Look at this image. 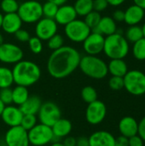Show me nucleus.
Wrapping results in <instances>:
<instances>
[{
  "instance_id": "f257e3e1",
  "label": "nucleus",
  "mask_w": 145,
  "mask_h": 146,
  "mask_svg": "<svg viewBox=\"0 0 145 146\" xmlns=\"http://www.w3.org/2000/svg\"><path fill=\"white\" fill-rule=\"evenodd\" d=\"M80 59V53L75 48L63 45L50 55L46 65L47 71L54 79H64L79 68Z\"/></svg>"
},
{
  "instance_id": "f03ea898",
  "label": "nucleus",
  "mask_w": 145,
  "mask_h": 146,
  "mask_svg": "<svg viewBox=\"0 0 145 146\" xmlns=\"http://www.w3.org/2000/svg\"><path fill=\"white\" fill-rule=\"evenodd\" d=\"M14 83L16 86L29 87L36 84L41 77L39 66L32 61L21 60L14 64L12 69Z\"/></svg>"
},
{
  "instance_id": "7ed1b4c3",
  "label": "nucleus",
  "mask_w": 145,
  "mask_h": 146,
  "mask_svg": "<svg viewBox=\"0 0 145 146\" xmlns=\"http://www.w3.org/2000/svg\"><path fill=\"white\" fill-rule=\"evenodd\" d=\"M130 51V45L125 36L118 33L105 37L103 50L109 59H124Z\"/></svg>"
},
{
  "instance_id": "20e7f679",
  "label": "nucleus",
  "mask_w": 145,
  "mask_h": 146,
  "mask_svg": "<svg viewBox=\"0 0 145 146\" xmlns=\"http://www.w3.org/2000/svg\"><path fill=\"white\" fill-rule=\"evenodd\" d=\"M79 68L85 75L94 80H102L109 74L108 64L97 56H81Z\"/></svg>"
},
{
  "instance_id": "39448f33",
  "label": "nucleus",
  "mask_w": 145,
  "mask_h": 146,
  "mask_svg": "<svg viewBox=\"0 0 145 146\" xmlns=\"http://www.w3.org/2000/svg\"><path fill=\"white\" fill-rule=\"evenodd\" d=\"M17 14L22 22L33 24L43 17L42 3L38 0H26L19 5Z\"/></svg>"
},
{
  "instance_id": "423d86ee",
  "label": "nucleus",
  "mask_w": 145,
  "mask_h": 146,
  "mask_svg": "<svg viewBox=\"0 0 145 146\" xmlns=\"http://www.w3.org/2000/svg\"><path fill=\"white\" fill-rule=\"evenodd\" d=\"M124 79V88L133 96L145 94V74L140 70H128Z\"/></svg>"
},
{
  "instance_id": "0eeeda50",
  "label": "nucleus",
  "mask_w": 145,
  "mask_h": 146,
  "mask_svg": "<svg viewBox=\"0 0 145 146\" xmlns=\"http://www.w3.org/2000/svg\"><path fill=\"white\" fill-rule=\"evenodd\" d=\"M64 33L67 38L73 43H83L84 40L91 33V29L83 20L75 19L64 26Z\"/></svg>"
},
{
  "instance_id": "6e6552de",
  "label": "nucleus",
  "mask_w": 145,
  "mask_h": 146,
  "mask_svg": "<svg viewBox=\"0 0 145 146\" xmlns=\"http://www.w3.org/2000/svg\"><path fill=\"white\" fill-rule=\"evenodd\" d=\"M28 140L31 145L44 146L54 139V135L50 127L42 123L36 124L31 130L27 132Z\"/></svg>"
},
{
  "instance_id": "1a4fd4ad",
  "label": "nucleus",
  "mask_w": 145,
  "mask_h": 146,
  "mask_svg": "<svg viewBox=\"0 0 145 146\" xmlns=\"http://www.w3.org/2000/svg\"><path fill=\"white\" fill-rule=\"evenodd\" d=\"M60 118H62V112L56 104L50 101L42 104L38 113V120L40 123L51 127Z\"/></svg>"
},
{
  "instance_id": "9d476101",
  "label": "nucleus",
  "mask_w": 145,
  "mask_h": 146,
  "mask_svg": "<svg viewBox=\"0 0 145 146\" xmlns=\"http://www.w3.org/2000/svg\"><path fill=\"white\" fill-rule=\"evenodd\" d=\"M24 53L20 46L13 43H3L0 45V62L5 64H15L23 59Z\"/></svg>"
},
{
  "instance_id": "9b49d317",
  "label": "nucleus",
  "mask_w": 145,
  "mask_h": 146,
  "mask_svg": "<svg viewBox=\"0 0 145 146\" xmlns=\"http://www.w3.org/2000/svg\"><path fill=\"white\" fill-rule=\"evenodd\" d=\"M107 115V107L100 100H96L91 104L85 110V120L91 125H98L102 123Z\"/></svg>"
},
{
  "instance_id": "f8f14e48",
  "label": "nucleus",
  "mask_w": 145,
  "mask_h": 146,
  "mask_svg": "<svg viewBox=\"0 0 145 146\" xmlns=\"http://www.w3.org/2000/svg\"><path fill=\"white\" fill-rule=\"evenodd\" d=\"M4 142L7 146H28V133L21 126L9 127L4 135Z\"/></svg>"
},
{
  "instance_id": "ddd939ff",
  "label": "nucleus",
  "mask_w": 145,
  "mask_h": 146,
  "mask_svg": "<svg viewBox=\"0 0 145 146\" xmlns=\"http://www.w3.org/2000/svg\"><path fill=\"white\" fill-rule=\"evenodd\" d=\"M58 24L54 19L42 17L36 22L35 34L42 41H47L53 35L57 33Z\"/></svg>"
},
{
  "instance_id": "4468645a",
  "label": "nucleus",
  "mask_w": 145,
  "mask_h": 146,
  "mask_svg": "<svg viewBox=\"0 0 145 146\" xmlns=\"http://www.w3.org/2000/svg\"><path fill=\"white\" fill-rule=\"evenodd\" d=\"M105 37L99 33L91 31L83 42V49L87 55L97 56L103 50Z\"/></svg>"
},
{
  "instance_id": "2eb2a0df",
  "label": "nucleus",
  "mask_w": 145,
  "mask_h": 146,
  "mask_svg": "<svg viewBox=\"0 0 145 146\" xmlns=\"http://www.w3.org/2000/svg\"><path fill=\"white\" fill-rule=\"evenodd\" d=\"M23 117V113L21 112L20 107L7 105L5 106L1 118L3 121L9 127L20 126Z\"/></svg>"
},
{
  "instance_id": "dca6fc26",
  "label": "nucleus",
  "mask_w": 145,
  "mask_h": 146,
  "mask_svg": "<svg viewBox=\"0 0 145 146\" xmlns=\"http://www.w3.org/2000/svg\"><path fill=\"white\" fill-rule=\"evenodd\" d=\"M77 13L73 8V5L63 4L58 7L57 12L54 17V20L58 25L66 26L71 21L77 19Z\"/></svg>"
},
{
  "instance_id": "f3484780",
  "label": "nucleus",
  "mask_w": 145,
  "mask_h": 146,
  "mask_svg": "<svg viewBox=\"0 0 145 146\" xmlns=\"http://www.w3.org/2000/svg\"><path fill=\"white\" fill-rule=\"evenodd\" d=\"M88 139L90 146H115V137L108 131L94 132Z\"/></svg>"
},
{
  "instance_id": "a211bd4d",
  "label": "nucleus",
  "mask_w": 145,
  "mask_h": 146,
  "mask_svg": "<svg viewBox=\"0 0 145 146\" xmlns=\"http://www.w3.org/2000/svg\"><path fill=\"white\" fill-rule=\"evenodd\" d=\"M118 128L121 135L129 139L138 133V121L132 116H125L119 121Z\"/></svg>"
},
{
  "instance_id": "6ab92c4d",
  "label": "nucleus",
  "mask_w": 145,
  "mask_h": 146,
  "mask_svg": "<svg viewBox=\"0 0 145 146\" xmlns=\"http://www.w3.org/2000/svg\"><path fill=\"white\" fill-rule=\"evenodd\" d=\"M22 21L16 13L5 14L3 17L2 29L8 34H15L21 28Z\"/></svg>"
},
{
  "instance_id": "aec40b11",
  "label": "nucleus",
  "mask_w": 145,
  "mask_h": 146,
  "mask_svg": "<svg viewBox=\"0 0 145 146\" xmlns=\"http://www.w3.org/2000/svg\"><path fill=\"white\" fill-rule=\"evenodd\" d=\"M145 10L144 9L132 4L125 10L124 21L128 26L138 25L144 18Z\"/></svg>"
},
{
  "instance_id": "412c9836",
  "label": "nucleus",
  "mask_w": 145,
  "mask_h": 146,
  "mask_svg": "<svg viewBox=\"0 0 145 146\" xmlns=\"http://www.w3.org/2000/svg\"><path fill=\"white\" fill-rule=\"evenodd\" d=\"M72 129H73V125L71 121L65 118H60L51 127V130L54 135V139H60L68 136L72 132Z\"/></svg>"
},
{
  "instance_id": "4be33fe9",
  "label": "nucleus",
  "mask_w": 145,
  "mask_h": 146,
  "mask_svg": "<svg viewBox=\"0 0 145 146\" xmlns=\"http://www.w3.org/2000/svg\"><path fill=\"white\" fill-rule=\"evenodd\" d=\"M91 31L101 33L104 37L114 34L117 32V25L114 19L110 16H103L101 18L98 25Z\"/></svg>"
},
{
  "instance_id": "5701e85b",
  "label": "nucleus",
  "mask_w": 145,
  "mask_h": 146,
  "mask_svg": "<svg viewBox=\"0 0 145 146\" xmlns=\"http://www.w3.org/2000/svg\"><path fill=\"white\" fill-rule=\"evenodd\" d=\"M43 102L37 95L29 96V98L19 106L23 115H38Z\"/></svg>"
},
{
  "instance_id": "b1692460",
  "label": "nucleus",
  "mask_w": 145,
  "mask_h": 146,
  "mask_svg": "<svg viewBox=\"0 0 145 146\" xmlns=\"http://www.w3.org/2000/svg\"><path fill=\"white\" fill-rule=\"evenodd\" d=\"M108 72L112 76L124 77L128 72L127 63L124 59H110L108 64Z\"/></svg>"
},
{
  "instance_id": "393cba45",
  "label": "nucleus",
  "mask_w": 145,
  "mask_h": 146,
  "mask_svg": "<svg viewBox=\"0 0 145 146\" xmlns=\"http://www.w3.org/2000/svg\"><path fill=\"white\" fill-rule=\"evenodd\" d=\"M29 98V92L27 87L22 86H16L12 89V99L13 104L21 106Z\"/></svg>"
},
{
  "instance_id": "a878e982",
  "label": "nucleus",
  "mask_w": 145,
  "mask_h": 146,
  "mask_svg": "<svg viewBox=\"0 0 145 146\" xmlns=\"http://www.w3.org/2000/svg\"><path fill=\"white\" fill-rule=\"evenodd\" d=\"M125 38L128 41V43H135L140 38H144L143 29L142 27L139 25H133L129 26V27L126 29L125 33Z\"/></svg>"
},
{
  "instance_id": "bb28decb",
  "label": "nucleus",
  "mask_w": 145,
  "mask_h": 146,
  "mask_svg": "<svg viewBox=\"0 0 145 146\" xmlns=\"http://www.w3.org/2000/svg\"><path fill=\"white\" fill-rule=\"evenodd\" d=\"M14 84L12 69L8 67L0 66V89L9 88Z\"/></svg>"
},
{
  "instance_id": "cd10ccee",
  "label": "nucleus",
  "mask_w": 145,
  "mask_h": 146,
  "mask_svg": "<svg viewBox=\"0 0 145 146\" xmlns=\"http://www.w3.org/2000/svg\"><path fill=\"white\" fill-rule=\"evenodd\" d=\"M73 8L79 16H85L93 10V0H76Z\"/></svg>"
},
{
  "instance_id": "c85d7f7f",
  "label": "nucleus",
  "mask_w": 145,
  "mask_h": 146,
  "mask_svg": "<svg viewBox=\"0 0 145 146\" xmlns=\"http://www.w3.org/2000/svg\"><path fill=\"white\" fill-rule=\"evenodd\" d=\"M132 55L138 61L145 60V38H142L132 44Z\"/></svg>"
},
{
  "instance_id": "c756f323",
  "label": "nucleus",
  "mask_w": 145,
  "mask_h": 146,
  "mask_svg": "<svg viewBox=\"0 0 145 146\" xmlns=\"http://www.w3.org/2000/svg\"><path fill=\"white\" fill-rule=\"evenodd\" d=\"M80 96L83 101L85 102L86 104H91L97 100V97H98L97 90L91 86H86L83 87L80 92Z\"/></svg>"
},
{
  "instance_id": "7c9ffc66",
  "label": "nucleus",
  "mask_w": 145,
  "mask_h": 146,
  "mask_svg": "<svg viewBox=\"0 0 145 146\" xmlns=\"http://www.w3.org/2000/svg\"><path fill=\"white\" fill-rule=\"evenodd\" d=\"M101 18H102V16H101V14L99 12L92 10L85 16L84 21L91 30H93L98 25Z\"/></svg>"
},
{
  "instance_id": "2f4dec72",
  "label": "nucleus",
  "mask_w": 145,
  "mask_h": 146,
  "mask_svg": "<svg viewBox=\"0 0 145 146\" xmlns=\"http://www.w3.org/2000/svg\"><path fill=\"white\" fill-rule=\"evenodd\" d=\"M19 3L17 0H2L0 3L1 10L4 14L16 13L19 8Z\"/></svg>"
},
{
  "instance_id": "473e14b6",
  "label": "nucleus",
  "mask_w": 145,
  "mask_h": 146,
  "mask_svg": "<svg viewBox=\"0 0 145 146\" xmlns=\"http://www.w3.org/2000/svg\"><path fill=\"white\" fill-rule=\"evenodd\" d=\"M58 7L56 4H55L54 3L46 1L44 4H42V11H43V17H46V18H51L54 19Z\"/></svg>"
},
{
  "instance_id": "72a5a7b5",
  "label": "nucleus",
  "mask_w": 145,
  "mask_h": 146,
  "mask_svg": "<svg viewBox=\"0 0 145 146\" xmlns=\"http://www.w3.org/2000/svg\"><path fill=\"white\" fill-rule=\"evenodd\" d=\"M63 45H64V38L59 33H56L47 40V46L51 50H56L62 47Z\"/></svg>"
},
{
  "instance_id": "f704fd0d",
  "label": "nucleus",
  "mask_w": 145,
  "mask_h": 146,
  "mask_svg": "<svg viewBox=\"0 0 145 146\" xmlns=\"http://www.w3.org/2000/svg\"><path fill=\"white\" fill-rule=\"evenodd\" d=\"M37 122L38 118L35 115H23L20 126L28 132L37 124Z\"/></svg>"
},
{
  "instance_id": "c9c22d12",
  "label": "nucleus",
  "mask_w": 145,
  "mask_h": 146,
  "mask_svg": "<svg viewBox=\"0 0 145 146\" xmlns=\"http://www.w3.org/2000/svg\"><path fill=\"white\" fill-rule=\"evenodd\" d=\"M27 43H28V46H29L30 50L33 54L38 55V54H40L42 52L43 43H42V40L40 38H38L37 36L31 37Z\"/></svg>"
},
{
  "instance_id": "e433bc0d",
  "label": "nucleus",
  "mask_w": 145,
  "mask_h": 146,
  "mask_svg": "<svg viewBox=\"0 0 145 146\" xmlns=\"http://www.w3.org/2000/svg\"><path fill=\"white\" fill-rule=\"evenodd\" d=\"M109 86L113 91H121L124 88L123 77L112 76L109 80Z\"/></svg>"
},
{
  "instance_id": "4c0bfd02",
  "label": "nucleus",
  "mask_w": 145,
  "mask_h": 146,
  "mask_svg": "<svg viewBox=\"0 0 145 146\" xmlns=\"http://www.w3.org/2000/svg\"><path fill=\"white\" fill-rule=\"evenodd\" d=\"M0 99L1 101L7 106L13 104L12 99V89L9 88H3L0 89Z\"/></svg>"
},
{
  "instance_id": "58836bf2",
  "label": "nucleus",
  "mask_w": 145,
  "mask_h": 146,
  "mask_svg": "<svg viewBox=\"0 0 145 146\" xmlns=\"http://www.w3.org/2000/svg\"><path fill=\"white\" fill-rule=\"evenodd\" d=\"M15 38H16L19 42L26 43V42H28V40H29L30 38H31V35H30V33H29L28 31L21 28V29H19V30L15 33Z\"/></svg>"
},
{
  "instance_id": "ea45409f",
  "label": "nucleus",
  "mask_w": 145,
  "mask_h": 146,
  "mask_svg": "<svg viewBox=\"0 0 145 146\" xmlns=\"http://www.w3.org/2000/svg\"><path fill=\"white\" fill-rule=\"evenodd\" d=\"M109 6L107 0H93V10L102 12L105 10Z\"/></svg>"
},
{
  "instance_id": "a19ab883",
  "label": "nucleus",
  "mask_w": 145,
  "mask_h": 146,
  "mask_svg": "<svg viewBox=\"0 0 145 146\" xmlns=\"http://www.w3.org/2000/svg\"><path fill=\"white\" fill-rule=\"evenodd\" d=\"M128 142H129V146H144V141L138 134L129 138Z\"/></svg>"
},
{
  "instance_id": "79ce46f5",
  "label": "nucleus",
  "mask_w": 145,
  "mask_h": 146,
  "mask_svg": "<svg viewBox=\"0 0 145 146\" xmlns=\"http://www.w3.org/2000/svg\"><path fill=\"white\" fill-rule=\"evenodd\" d=\"M112 18L114 19V21L115 22H122V21H124V19H125V11H123L121 9H116L113 13Z\"/></svg>"
},
{
  "instance_id": "37998d69",
  "label": "nucleus",
  "mask_w": 145,
  "mask_h": 146,
  "mask_svg": "<svg viewBox=\"0 0 145 146\" xmlns=\"http://www.w3.org/2000/svg\"><path fill=\"white\" fill-rule=\"evenodd\" d=\"M145 143V115L138 122V133Z\"/></svg>"
},
{
  "instance_id": "c03bdc74",
  "label": "nucleus",
  "mask_w": 145,
  "mask_h": 146,
  "mask_svg": "<svg viewBox=\"0 0 145 146\" xmlns=\"http://www.w3.org/2000/svg\"><path fill=\"white\" fill-rule=\"evenodd\" d=\"M115 146H129L128 138L125 136H119L118 138H115Z\"/></svg>"
},
{
  "instance_id": "a18cd8bd",
  "label": "nucleus",
  "mask_w": 145,
  "mask_h": 146,
  "mask_svg": "<svg viewBox=\"0 0 145 146\" xmlns=\"http://www.w3.org/2000/svg\"><path fill=\"white\" fill-rule=\"evenodd\" d=\"M62 144L64 146H76V139L68 135L64 138Z\"/></svg>"
},
{
  "instance_id": "49530a36",
  "label": "nucleus",
  "mask_w": 145,
  "mask_h": 146,
  "mask_svg": "<svg viewBox=\"0 0 145 146\" xmlns=\"http://www.w3.org/2000/svg\"><path fill=\"white\" fill-rule=\"evenodd\" d=\"M76 146H90L89 139L86 137H79L76 139Z\"/></svg>"
},
{
  "instance_id": "de8ad7c7",
  "label": "nucleus",
  "mask_w": 145,
  "mask_h": 146,
  "mask_svg": "<svg viewBox=\"0 0 145 146\" xmlns=\"http://www.w3.org/2000/svg\"><path fill=\"white\" fill-rule=\"evenodd\" d=\"M109 5H111V6H114V7H117V6H120L121 4H123L126 0H107Z\"/></svg>"
},
{
  "instance_id": "09e8293b",
  "label": "nucleus",
  "mask_w": 145,
  "mask_h": 146,
  "mask_svg": "<svg viewBox=\"0 0 145 146\" xmlns=\"http://www.w3.org/2000/svg\"><path fill=\"white\" fill-rule=\"evenodd\" d=\"M134 4L144 9L145 10V0H132Z\"/></svg>"
},
{
  "instance_id": "8fccbe9b",
  "label": "nucleus",
  "mask_w": 145,
  "mask_h": 146,
  "mask_svg": "<svg viewBox=\"0 0 145 146\" xmlns=\"http://www.w3.org/2000/svg\"><path fill=\"white\" fill-rule=\"evenodd\" d=\"M49 2H51V3H54L55 4H56L57 6H62L63 4H65L67 3L68 0H47Z\"/></svg>"
},
{
  "instance_id": "3c124183",
  "label": "nucleus",
  "mask_w": 145,
  "mask_h": 146,
  "mask_svg": "<svg viewBox=\"0 0 145 146\" xmlns=\"http://www.w3.org/2000/svg\"><path fill=\"white\" fill-rule=\"evenodd\" d=\"M5 106H6V105H5V104L1 101V99H0V116H1V115H2V113H3V111Z\"/></svg>"
},
{
  "instance_id": "603ef678",
  "label": "nucleus",
  "mask_w": 145,
  "mask_h": 146,
  "mask_svg": "<svg viewBox=\"0 0 145 146\" xmlns=\"http://www.w3.org/2000/svg\"><path fill=\"white\" fill-rule=\"evenodd\" d=\"M50 146H64L62 142H60V141H55L53 142V144L51 145Z\"/></svg>"
},
{
  "instance_id": "864d4df0",
  "label": "nucleus",
  "mask_w": 145,
  "mask_h": 146,
  "mask_svg": "<svg viewBox=\"0 0 145 146\" xmlns=\"http://www.w3.org/2000/svg\"><path fill=\"white\" fill-rule=\"evenodd\" d=\"M3 14H1V12H0V29L2 28V23H3Z\"/></svg>"
},
{
  "instance_id": "5fc2aeb1",
  "label": "nucleus",
  "mask_w": 145,
  "mask_h": 146,
  "mask_svg": "<svg viewBox=\"0 0 145 146\" xmlns=\"http://www.w3.org/2000/svg\"><path fill=\"white\" fill-rule=\"evenodd\" d=\"M3 43H4V39H3V36L1 34V33H0V45L3 44Z\"/></svg>"
},
{
  "instance_id": "6e6d98bb",
  "label": "nucleus",
  "mask_w": 145,
  "mask_h": 146,
  "mask_svg": "<svg viewBox=\"0 0 145 146\" xmlns=\"http://www.w3.org/2000/svg\"><path fill=\"white\" fill-rule=\"evenodd\" d=\"M142 29H143V33H144V37L145 38V22L144 23V25L142 26Z\"/></svg>"
},
{
  "instance_id": "4d7b16f0",
  "label": "nucleus",
  "mask_w": 145,
  "mask_h": 146,
  "mask_svg": "<svg viewBox=\"0 0 145 146\" xmlns=\"http://www.w3.org/2000/svg\"><path fill=\"white\" fill-rule=\"evenodd\" d=\"M28 146H34V145H28Z\"/></svg>"
},
{
  "instance_id": "13d9d810",
  "label": "nucleus",
  "mask_w": 145,
  "mask_h": 146,
  "mask_svg": "<svg viewBox=\"0 0 145 146\" xmlns=\"http://www.w3.org/2000/svg\"></svg>"
}]
</instances>
